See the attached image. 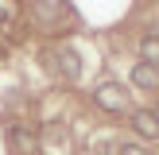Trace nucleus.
I'll list each match as a JSON object with an SVG mask.
<instances>
[{
  "instance_id": "f03ea898",
  "label": "nucleus",
  "mask_w": 159,
  "mask_h": 155,
  "mask_svg": "<svg viewBox=\"0 0 159 155\" xmlns=\"http://www.w3.org/2000/svg\"><path fill=\"white\" fill-rule=\"evenodd\" d=\"M54 66H58V74L66 78V82H78V78H82L78 51H70V46H58V51H54Z\"/></svg>"
},
{
  "instance_id": "423d86ee",
  "label": "nucleus",
  "mask_w": 159,
  "mask_h": 155,
  "mask_svg": "<svg viewBox=\"0 0 159 155\" xmlns=\"http://www.w3.org/2000/svg\"><path fill=\"white\" fill-rule=\"evenodd\" d=\"M12 144L20 147L23 155H35V136H31V132H23V128H12Z\"/></svg>"
},
{
  "instance_id": "7ed1b4c3",
  "label": "nucleus",
  "mask_w": 159,
  "mask_h": 155,
  "mask_svg": "<svg viewBox=\"0 0 159 155\" xmlns=\"http://www.w3.org/2000/svg\"><path fill=\"white\" fill-rule=\"evenodd\" d=\"M132 128H136L140 136H148V140H159V113L136 108V113H132Z\"/></svg>"
},
{
  "instance_id": "0eeeda50",
  "label": "nucleus",
  "mask_w": 159,
  "mask_h": 155,
  "mask_svg": "<svg viewBox=\"0 0 159 155\" xmlns=\"http://www.w3.org/2000/svg\"><path fill=\"white\" fill-rule=\"evenodd\" d=\"M120 155H148L144 147H136V144H120Z\"/></svg>"
},
{
  "instance_id": "39448f33",
  "label": "nucleus",
  "mask_w": 159,
  "mask_h": 155,
  "mask_svg": "<svg viewBox=\"0 0 159 155\" xmlns=\"http://www.w3.org/2000/svg\"><path fill=\"white\" fill-rule=\"evenodd\" d=\"M140 58L148 66H159V35H144L140 39Z\"/></svg>"
},
{
  "instance_id": "20e7f679",
  "label": "nucleus",
  "mask_w": 159,
  "mask_h": 155,
  "mask_svg": "<svg viewBox=\"0 0 159 155\" xmlns=\"http://www.w3.org/2000/svg\"><path fill=\"white\" fill-rule=\"evenodd\" d=\"M132 85H140V89H159V70L148 66V62H136V66H132Z\"/></svg>"
},
{
  "instance_id": "f257e3e1",
  "label": "nucleus",
  "mask_w": 159,
  "mask_h": 155,
  "mask_svg": "<svg viewBox=\"0 0 159 155\" xmlns=\"http://www.w3.org/2000/svg\"><path fill=\"white\" fill-rule=\"evenodd\" d=\"M93 101H97L105 113H124V108H128V93L116 82H101L97 89H93Z\"/></svg>"
}]
</instances>
